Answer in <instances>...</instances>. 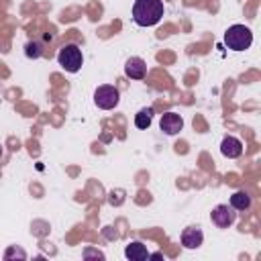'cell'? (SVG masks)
Here are the masks:
<instances>
[{"mask_svg":"<svg viewBox=\"0 0 261 261\" xmlns=\"http://www.w3.org/2000/svg\"><path fill=\"white\" fill-rule=\"evenodd\" d=\"M57 61H59V65H61L65 71L75 73V71H80V67H82V63H84L82 49H80L77 45H73V43L63 45V47L59 49V53H57Z\"/></svg>","mask_w":261,"mask_h":261,"instance_id":"obj_3","label":"cell"},{"mask_svg":"<svg viewBox=\"0 0 261 261\" xmlns=\"http://www.w3.org/2000/svg\"><path fill=\"white\" fill-rule=\"evenodd\" d=\"M210 218H212V222H214L218 228H228V226L234 224L237 212H234V208L228 206V204H218V206L210 212Z\"/></svg>","mask_w":261,"mask_h":261,"instance_id":"obj_5","label":"cell"},{"mask_svg":"<svg viewBox=\"0 0 261 261\" xmlns=\"http://www.w3.org/2000/svg\"><path fill=\"white\" fill-rule=\"evenodd\" d=\"M0 157H2V145H0Z\"/></svg>","mask_w":261,"mask_h":261,"instance_id":"obj_15","label":"cell"},{"mask_svg":"<svg viewBox=\"0 0 261 261\" xmlns=\"http://www.w3.org/2000/svg\"><path fill=\"white\" fill-rule=\"evenodd\" d=\"M253 43V33L245 24H232L224 33V45L232 51H245Z\"/></svg>","mask_w":261,"mask_h":261,"instance_id":"obj_2","label":"cell"},{"mask_svg":"<svg viewBox=\"0 0 261 261\" xmlns=\"http://www.w3.org/2000/svg\"><path fill=\"white\" fill-rule=\"evenodd\" d=\"M12 255H18L20 259H24V257H27V255H24V251H20V249H14V247H12V249H8V251L4 253V257H6V259H10Z\"/></svg>","mask_w":261,"mask_h":261,"instance_id":"obj_14","label":"cell"},{"mask_svg":"<svg viewBox=\"0 0 261 261\" xmlns=\"http://www.w3.org/2000/svg\"><path fill=\"white\" fill-rule=\"evenodd\" d=\"M124 255H126L130 261H145V259H149V251H147V247H145L141 241L128 243V245L124 247Z\"/></svg>","mask_w":261,"mask_h":261,"instance_id":"obj_10","label":"cell"},{"mask_svg":"<svg viewBox=\"0 0 261 261\" xmlns=\"http://www.w3.org/2000/svg\"><path fill=\"white\" fill-rule=\"evenodd\" d=\"M163 16V0H135L133 20L139 27H153Z\"/></svg>","mask_w":261,"mask_h":261,"instance_id":"obj_1","label":"cell"},{"mask_svg":"<svg viewBox=\"0 0 261 261\" xmlns=\"http://www.w3.org/2000/svg\"><path fill=\"white\" fill-rule=\"evenodd\" d=\"M179 239H181V245L186 249H198L202 245V241H204V232H202L200 226H188V228L181 230Z\"/></svg>","mask_w":261,"mask_h":261,"instance_id":"obj_7","label":"cell"},{"mask_svg":"<svg viewBox=\"0 0 261 261\" xmlns=\"http://www.w3.org/2000/svg\"><path fill=\"white\" fill-rule=\"evenodd\" d=\"M220 153L228 159H237L241 153H243V143L237 139V137H224L222 143H220Z\"/></svg>","mask_w":261,"mask_h":261,"instance_id":"obj_9","label":"cell"},{"mask_svg":"<svg viewBox=\"0 0 261 261\" xmlns=\"http://www.w3.org/2000/svg\"><path fill=\"white\" fill-rule=\"evenodd\" d=\"M159 126H161V130L165 133V135H177L181 128H184V120H181V116L179 114H175V112H165L163 116H161V120H159Z\"/></svg>","mask_w":261,"mask_h":261,"instance_id":"obj_6","label":"cell"},{"mask_svg":"<svg viewBox=\"0 0 261 261\" xmlns=\"http://www.w3.org/2000/svg\"><path fill=\"white\" fill-rule=\"evenodd\" d=\"M230 206L234 208V210H247L249 206H251V196L247 194V192H234L232 196H230Z\"/></svg>","mask_w":261,"mask_h":261,"instance_id":"obj_11","label":"cell"},{"mask_svg":"<svg viewBox=\"0 0 261 261\" xmlns=\"http://www.w3.org/2000/svg\"><path fill=\"white\" fill-rule=\"evenodd\" d=\"M120 102V94L114 86H98L94 92V104L102 110H112Z\"/></svg>","mask_w":261,"mask_h":261,"instance_id":"obj_4","label":"cell"},{"mask_svg":"<svg viewBox=\"0 0 261 261\" xmlns=\"http://www.w3.org/2000/svg\"><path fill=\"white\" fill-rule=\"evenodd\" d=\"M24 55L29 59H39L43 55V43L41 41H29L24 45Z\"/></svg>","mask_w":261,"mask_h":261,"instance_id":"obj_13","label":"cell"},{"mask_svg":"<svg viewBox=\"0 0 261 261\" xmlns=\"http://www.w3.org/2000/svg\"><path fill=\"white\" fill-rule=\"evenodd\" d=\"M147 73V63L141 57H130L124 63V75L130 80H143Z\"/></svg>","mask_w":261,"mask_h":261,"instance_id":"obj_8","label":"cell"},{"mask_svg":"<svg viewBox=\"0 0 261 261\" xmlns=\"http://www.w3.org/2000/svg\"><path fill=\"white\" fill-rule=\"evenodd\" d=\"M153 120V108H141L135 114V126L137 128H149Z\"/></svg>","mask_w":261,"mask_h":261,"instance_id":"obj_12","label":"cell"}]
</instances>
